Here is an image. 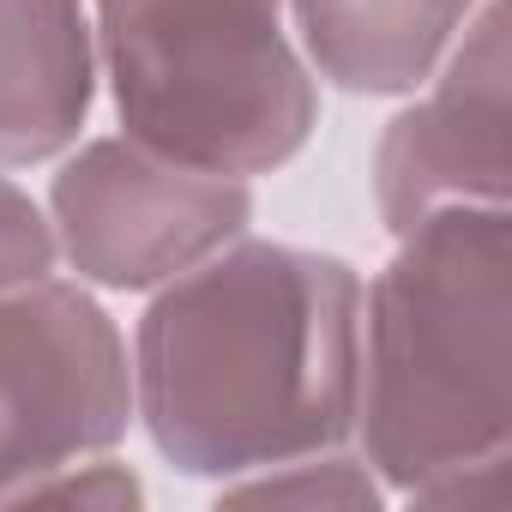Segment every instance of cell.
<instances>
[{"label": "cell", "mask_w": 512, "mask_h": 512, "mask_svg": "<svg viewBox=\"0 0 512 512\" xmlns=\"http://www.w3.org/2000/svg\"><path fill=\"white\" fill-rule=\"evenodd\" d=\"M37 500L109 506V512H121V506H139V500H145V482H139L115 452H97V458H79V464H67V470L43 476V482L31 488V500H25V506H37Z\"/></svg>", "instance_id": "11"}, {"label": "cell", "mask_w": 512, "mask_h": 512, "mask_svg": "<svg viewBox=\"0 0 512 512\" xmlns=\"http://www.w3.org/2000/svg\"><path fill=\"white\" fill-rule=\"evenodd\" d=\"M482 0H284L314 79L350 97H416Z\"/></svg>", "instance_id": "8"}, {"label": "cell", "mask_w": 512, "mask_h": 512, "mask_svg": "<svg viewBox=\"0 0 512 512\" xmlns=\"http://www.w3.org/2000/svg\"><path fill=\"white\" fill-rule=\"evenodd\" d=\"M97 73L121 133L157 157L272 175L320 127V79L284 0H91Z\"/></svg>", "instance_id": "3"}, {"label": "cell", "mask_w": 512, "mask_h": 512, "mask_svg": "<svg viewBox=\"0 0 512 512\" xmlns=\"http://www.w3.org/2000/svg\"><path fill=\"white\" fill-rule=\"evenodd\" d=\"M247 223L253 187L241 175L157 157L127 133L73 145L49 181L55 260L91 290L145 296L241 241Z\"/></svg>", "instance_id": "5"}, {"label": "cell", "mask_w": 512, "mask_h": 512, "mask_svg": "<svg viewBox=\"0 0 512 512\" xmlns=\"http://www.w3.org/2000/svg\"><path fill=\"white\" fill-rule=\"evenodd\" d=\"M410 506H488L512 458V211L446 205L362 284L356 440Z\"/></svg>", "instance_id": "2"}, {"label": "cell", "mask_w": 512, "mask_h": 512, "mask_svg": "<svg viewBox=\"0 0 512 512\" xmlns=\"http://www.w3.org/2000/svg\"><path fill=\"white\" fill-rule=\"evenodd\" d=\"M217 500L241 506V500H272V506H380L386 488L368 470L362 452L350 446H326V452H302L266 470H247L217 482Z\"/></svg>", "instance_id": "9"}, {"label": "cell", "mask_w": 512, "mask_h": 512, "mask_svg": "<svg viewBox=\"0 0 512 512\" xmlns=\"http://www.w3.org/2000/svg\"><path fill=\"white\" fill-rule=\"evenodd\" d=\"M55 272V229H49V211L13 181L0 175V290L13 284H31Z\"/></svg>", "instance_id": "10"}, {"label": "cell", "mask_w": 512, "mask_h": 512, "mask_svg": "<svg viewBox=\"0 0 512 512\" xmlns=\"http://www.w3.org/2000/svg\"><path fill=\"white\" fill-rule=\"evenodd\" d=\"M85 0H0V169H37L79 145L97 103Z\"/></svg>", "instance_id": "7"}, {"label": "cell", "mask_w": 512, "mask_h": 512, "mask_svg": "<svg viewBox=\"0 0 512 512\" xmlns=\"http://www.w3.org/2000/svg\"><path fill=\"white\" fill-rule=\"evenodd\" d=\"M133 428V356L91 284L43 272L0 290V506Z\"/></svg>", "instance_id": "4"}, {"label": "cell", "mask_w": 512, "mask_h": 512, "mask_svg": "<svg viewBox=\"0 0 512 512\" xmlns=\"http://www.w3.org/2000/svg\"><path fill=\"white\" fill-rule=\"evenodd\" d=\"M133 422L163 464L229 482L356 440L362 272L241 235L151 290L133 326Z\"/></svg>", "instance_id": "1"}, {"label": "cell", "mask_w": 512, "mask_h": 512, "mask_svg": "<svg viewBox=\"0 0 512 512\" xmlns=\"http://www.w3.org/2000/svg\"><path fill=\"white\" fill-rule=\"evenodd\" d=\"M506 0H482L434 79L374 145V205L392 235L446 205H512Z\"/></svg>", "instance_id": "6"}]
</instances>
